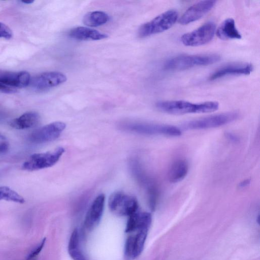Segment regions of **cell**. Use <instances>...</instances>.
<instances>
[{
	"label": "cell",
	"instance_id": "1",
	"mask_svg": "<svg viewBox=\"0 0 260 260\" xmlns=\"http://www.w3.org/2000/svg\"><path fill=\"white\" fill-rule=\"evenodd\" d=\"M156 106L162 112L172 115H183L189 113H206L216 111L219 104L215 101L201 103H192L187 101H167L157 102Z\"/></svg>",
	"mask_w": 260,
	"mask_h": 260
},
{
	"label": "cell",
	"instance_id": "2",
	"mask_svg": "<svg viewBox=\"0 0 260 260\" xmlns=\"http://www.w3.org/2000/svg\"><path fill=\"white\" fill-rule=\"evenodd\" d=\"M220 59L216 54L181 55L171 58L164 64V69L170 71H181L191 68L212 64Z\"/></svg>",
	"mask_w": 260,
	"mask_h": 260
},
{
	"label": "cell",
	"instance_id": "3",
	"mask_svg": "<svg viewBox=\"0 0 260 260\" xmlns=\"http://www.w3.org/2000/svg\"><path fill=\"white\" fill-rule=\"evenodd\" d=\"M178 17V12L170 10L143 24L138 31V36L144 38L165 31L171 28Z\"/></svg>",
	"mask_w": 260,
	"mask_h": 260
},
{
	"label": "cell",
	"instance_id": "4",
	"mask_svg": "<svg viewBox=\"0 0 260 260\" xmlns=\"http://www.w3.org/2000/svg\"><path fill=\"white\" fill-rule=\"evenodd\" d=\"M64 152L63 147L53 150L31 155L22 165V170L28 171L39 170L54 166Z\"/></svg>",
	"mask_w": 260,
	"mask_h": 260
},
{
	"label": "cell",
	"instance_id": "5",
	"mask_svg": "<svg viewBox=\"0 0 260 260\" xmlns=\"http://www.w3.org/2000/svg\"><path fill=\"white\" fill-rule=\"evenodd\" d=\"M238 117L239 114L236 112L220 113L188 121L184 127L187 129L215 128L231 123Z\"/></svg>",
	"mask_w": 260,
	"mask_h": 260
},
{
	"label": "cell",
	"instance_id": "6",
	"mask_svg": "<svg viewBox=\"0 0 260 260\" xmlns=\"http://www.w3.org/2000/svg\"><path fill=\"white\" fill-rule=\"evenodd\" d=\"M109 207L114 214L119 216H128L138 210L137 199L121 191L113 193L109 199Z\"/></svg>",
	"mask_w": 260,
	"mask_h": 260
},
{
	"label": "cell",
	"instance_id": "7",
	"mask_svg": "<svg viewBox=\"0 0 260 260\" xmlns=\"http://www.w3.org/2000/svg\"><path fill=\"white\" fill-rule=\"evenodd\" d=\"M216 30L214 22L209 21L199 28L182 35V43L187 46H199L209 42L213 38Z\"/></svg>",
	"mask_w": 260,
	"mask_h": 260
},
{
	"label": "cell",
	"instance_id": "8",
	"mask_svg": "<svg viewBox=\"0 0 260 260\" xmlns=\"http://www.w3.org/2000/svg\"><path fill=\"white\" fill-rule=\"evenodd\" d=\"M66 128L64 123L55 121L46 124L32 132L28 139L35 144H42L56 139Z\"/></svg>",
	"mask_w": 260,
	"mask_h": 260
},
{
	"label": "cell",
	"instance_id": "9",
	"mask_svg": "<svg viewBox=\"0 0 260 260\" xmlns=\"http://www.w3.org/2000/svg\"><path fill=\"white\" fill-rule=\"evenodd\" d=\"M126 128L130 131L145 135H161L173 137L181 135V131L178 127L168 124L134 123L126 126Z\"/></svg>",
	"mask_w": 260,
	"mask_h": 260
},
{
	"label": "cell",
	"instance_id": "10",
	"mask_svg": "<svg viewBox=\"0 0 260 260\" xmlns=\"http://www.w3.org/2000/svg\"><path fill=\"white\" fill-rule=\"evenodd\" d=\"M67 79L66 76L61 72H47L31 78L29 84L37 90H44L58 86Z\"/></svg>",
	"mask_w": 260,
	"mask_h": 260
},
{
	"label": "cell",
	"instance_id": "11",
	"mask_svg": "<svg viewBox=\"0 0 260 260\" xmlns=\"http://www.w3.org/2000/svg\"><path fill=\"white\" fill-rule=\"evenodd\" d=\"M215 1H200L188 8L179 19L181 24L186 25L200 19L214 6Z\"/></svg>",
	"mask_w": 260,
	"mask_h": 260
},
{
	"label": "cell",
	"instance_id": "12",
	"mask_svg": "<svg viewBox=\"0 0 260 260\" xmlns=\"http://www.w3.org/2000/svg\"><path fill=\"white\" fill-rule=\"evenodd\" d=\"M31 80L30 74L26 71L0 74V84L8 88L12 93L18 88L27 86Z\"/></svg>",
	"mask_w": 260,
	"mask_h": 260
},
{
	"label": "cell",
	"instance_id": "13",
	"mask_svg": "<svg viewBox=\"0 0 260 260\" xmlns=\"http://www.w3.org/2000/svg\"><path fill=\"white\" fill-rule=\"evenodd\" d=\"M105 201V195L100 194L92 202L84 221V225L87 229L92 230L99 224L103 215Z\"/></svg>",
	"mask_w": 260,
	"mask_h": 260
},
{
	"label": "cell",
	"instance_id": "14",
	"mask_svg": "<svg viewBox=\"0 0 260 260\" xmlns=\"http://www.w3.org/2000/svg\"><path fill=\"white\" fill-rule=\"evenodd\" d=\"M253 70V66L249 63H234L224 66L215 71L210 77L214 80L228 75H249Z\"/></svg>",
	"mask_w": 260,
	"mask_h": 260
},
{
	"label": "cell",
	"instance_id": "15",
	"mask_svg": "<svg viewBox=\"0 0 260 260\" xmlns=\"http://www.w3.org/2000/svg\"><path fill=\"white\" fill-rule=\"evenodd\" d=\"M128 217L125 230L126 233H131L136 230H148L152 221L150 213L138 210Z\"/></svg>",
	"mask_w": 260,
	"mask_h": 260
},
{
	"label": "cell",
	"instance_id": "16",
	"mask_svg": "<svg viewBox=\"0 0 260 260\" xmlns=\"http://www.w3.org/2000/svg\"><path fill=\"white\" fill-rule=\"evenodd\" d=\"M69 36L76 40H100L106 39L108 36L99 30L85 26H78L72 29Z\"/></svg>",
	"mask_w": 260,
	"mask_h": 260
},
{
	"label": "cell",
	"instance_id": "17",
	"mask_svg": "<svg viewBox=\"0 0 260 260\" xmlns=\"http://www.w3.org/2000/svg\"><path fill=\"white\" fill-rule=\"evenodd\" d=\"M40 121V116L36 112H27L9 122L11 127L17 129H25L37 126Z\"/></svg>",
	"mask_w": 260,
	"mask_h": 260
},
{
	"label": "cell",
	"instance_id": "18",
	"mask_svg": "<svg viewBox=\"0 0 260 260\" xmlns=\"http://www.w3.org/2000/svg\"><path fill=\"white\" fill-rule=\"evenodd\" d=\"M217 36L221 40L240 39L241 35L237 29L233 19L224 20L216 30Z\"/></svg>",
	"mask_w": 260,
	"mask_h": 260
},
{
	"label": "cell",
	"instance_id": "19",
	"mask_svg": "<svg viewBox=\"0 0 260 260\" xmlns=\"http://www.w3.org/2000/svg\"><path fill=\"white\" fill-rule=\"evenodd\" d=\"M188 165L183 159H178L171 166L168 172L169 181L172 183H177L182 180L187 174Z\"/></svg>",
	"mask_w": 260,
	"mask_h": 260
},
{
	"label": "cell",
	"instance_id": "20",
	"mask_svg": "<svg viewBox=\"0 0 260 260\" xmlns=\"http://www.w3.org/2000/svg\"><path fill=\"white\" fill-rule=\"evenodd\" d=\"M109 19V15L105 12L94 11L87 13L84 16L83 21L89 27H98L106 23Z\"/></svg>",
	"mask_w": 260,
	"mask_h": 260
},
{
	"label": "cell",
	"instance_id": "21",
	"mask_svg": "<svg viewBox=\"0 0 260 260\" xmlns=\"http://www.w3.org/2000/svg\"><path fill=\"white\" fill-rule=\"evenodd\" d=\"M79 233L77 229L73 232L70 237L68 252L73 260H87L86 257L79 248Z\"/></svg>",
	"mask_w": 260,
	"mask_h": 260
},
{
	"label": "cell",
	"instance_id": "22",
	"mask_svg": "<svg viewBox=\"0 0 260 260\" xmlns=\"http://www.w3.org/2000/svg\"><path fill=\"white\" fill-rule=\"evenodd\" d=\"M148 230L147 229L140 230L137 234L134 236L132 258H136L142 252L147 237Z\"/></svg>",
	"mask_w": 260,
	"mask_h": 260
},
{
	"label": "cell",
	"instance_id": "23",
	"mask_svg": "<svg viewBox=\"0 0 260 260\" xmlns=\"http://www.w3.org/2000/svg\"><path fill=\"white\" fill-rule=\"evenodd\" d=\"M0 200L13 202L19 204L25 202L24 199L12 188L6 186H0Z\"/></svg>",
	"mask_w": 260,
	"mask_h": 260
},
{
	"label": "cell",
	"instance_id": "24",
	"mask_svg": "<svg viewBox=\"0 0 260 260\" xmlns=\"http://www.w3.org/2000/svg\"><path fill=\"white\" fill-rule=\"evenodd\" d=\"M46 240V238H44L39 245L30 252L26 257V260H31L40 253L45 245Z\"/></svg>",
	"mask_w": 260,
	"mask_h": 260
},
{
	"label": "cell",
	"instance_id": "25",
	"mask_svg": "<svg viewBox=\"0 0 260 260\" xmlns=\"http://www.w3.org/2000/svg\"><path fill=\"white\" fill-rule=\"evenodd\" d=\"M12 36V31L11 29L4 23L0 22V38L10 39Z\"/></svg>",
	"mask_w": 260,
	"mask_h": 260
},
{
	"label": "cell",
	"instance_id": "26",
	"mask_svg": "<svg viewBox=\"0 0 260 260\" xmlns=\"http://www.w3.org/2000/svg\"><path fill=\"white\" fill-rule=\"evenodd\" d=\"M9 149V143L4 141L0 142V155L7 153Z\"/></svg>",
	"mask_w": 260,
	"mask_h": 260
},
{
	"label": "cell",
	"instance_id": "27",
	"mask_svg": "<svg viewBox=\"0 0 260 260\" xmlns=\"http://www.w3.org/2000/svg\"><path fill=\"white\" fill-rule=\"evenodd\" d=\"M250 183V180L249 179L242 181L239 185L240 187H244L248 185Z\"/></svg>",
	"mask_w": 260,
	"mask_h": 260
},
{
	"label": "cell",
	"instance_id": "28",
	"mask_svg": "<svg viewBox=\"0 0 260 260\" xmlns=\"http://www.w3.org/2000/svg\"><path fill=\"white\" fill-rule=\"evenodd\" d=\"M227 137L231 140V141H234V142H236L237 141H238V138L233 135L232 134H230V133H228L227 134Z\"/></svg>",
	"mask_w": 260,
	"mask_h": 260
},
{
	"label": "cell",
	"instance_id": "29",
	"mask_svg": "<svg viewBox=\"0 0 260 260\" xmlns=\"http://www.w3.org/2000/svg\"><path fill=\"white\" fill-rule=\"evenodd\" d=\"M21 2L24 4H30L34 2V1H32V0L31 1H30V0L22 1Z\"/></svg>",
	"mask_w": 260,
	"mask_h": 260
},
{
	"label": "cell",
	"instance_id": "30",
	"mask_svg": "<svg viewBox=\"0 0 260 260\" xmlns=\"http://www.w3.org/2000/svg\"><path fill=\"white\" fill-rule=\"evenodd\" d=\"M6 137L0 133V141L5 140Z\"/></svg>",
	"mask_w": 260,
	"mask_h": 260
}]
</instances>
